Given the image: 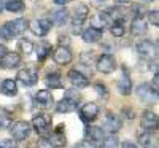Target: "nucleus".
<instances>
[{
    "label": "nucleus",
    "mask_w": 159,
    "mask_h": 148,
    "mask_svg": "<svg viewBox=\"0 0 159 148\" xmlns=\"http://www.w3.org/2000/svg\"><path fill=\"white\" fill-rule=\"evenodd\" d=\"M137 139L140 142V145L143 148H157V137H156V132H151V131H139L137 134Z\"/></svg>",
    "instance_id": "11"
},
{
    "label": "nucleus",
    "mask_w": 159,
    "mask_h": 148,
    "mask_svg": "<svg viewBox=\"0 0 159 148\" xmlns=\"http://www.w3.org/2000/svg\"><path fill=\"white\" fill-rule=\"evenodd\" d=\"M51 27H52V22L49 19H35L29 24V29L38 37L46 35L51 30Z\"/></svg>",
    "instance_id": "12"
},
{
    "label": "nucleus",
    "mask_w": 159,
    "mask_h": 148,
    "mask_svg": "<svg viewBox=\"0 0 159 148\" xmlns=\"http://www.w3.org/2000/svg\"><path fill=\"white\" fill-rule=\"evenodd\" d=\"M130 34L134 37H140L147 34V22L143 18H134L130 22Z\"/></svg>",
    "instance_id": "22"
},
{
    "label": "nucleus",
    "mask_w": 159,
    "mask_h": 148,
    "mask_svg": "<svg viewBox=\"0 0 159 148\" xmlns=\"http://www.w3.org/2000/svg\"><path fill=\"white\" fill-rule=\"evenodd\" d=\"M13 124V116L8 110L0 109V131L3 129H10V126Z\"/></svg>",
    "instance_id": "28"
},
{
    "label": "nucleus",
    "mask_w": 159,
    "mask_h": 148,
    "mask_svg": "<svg viewBox=\"0 0 159 148\" xmlns=\"http://www.w3.org/2000/svg\"><path fill=\"white\" fill-rule=\"evenodd\" d=\"M3 7L11 13H18L24 10V2L22 0H7V3H3Z\"/></svg>",
    "instance_id": "30"
},
{
    "label": "nucleus",
    "mask_w": 159,
    "mask_h": 148,
    "mask_svg": "<svg viewBox=\"0 0 159 148\" xmlns=\"http://www.w3.org/2000/svg\"><path fill=\"white\" fill-rule=\"evenodd\" d=\"M48 142L51 143L52 148H64L67 145V139H65V132H64V124H59L52 132H49V136L46 137Z\"/></svg>",
    "instance_id": "9"
},
{
    "label": "nucleus",
    "mask_w": 159,
    "mask_h": 148,
    "mask_svg": "<svg viewBox=\"0 0 159 148\" xmlns=\"http://www.w3.org/2000/svg\"><path fill=\"white\" fill-rule=\"evenodd\" d=\"M135 94H137L139 100L143 102V104H153L157 99V89H154L153 86H150L147 83L139 85L137 89H135Z\"/></svg>",
    "instance_id": "5"
},
{
    "label": "nucleus",
    "mask_w": 159,
    "mask_h": 148,
    "mask_svg": "<svg viewBox=\"0 0 159 148\" xmlns=\"http://www.w3.org/2000/svg\"><path fill=\"white\" fill-rule=\"evenodd\" d=\"M18 81H19L22 86H25V88L34 86V85L38 81L37 70L34 69V67H25V69L19 70V73H18Z\"/></svg>",
    "instance_id": "8"
},
{
    "label": "nucleus",
    "mask_w": 159,
    "mask_h": 148,
    "mask_svg": "<svg viewBox=\"0 0 159 148\" xmlns=\"http://www.w3.org/2000/svg\"><path fill=\"white\" fill-rule=\"evenodd\" d=\"M110 22H111V19L107 15V11H103V13L99 11V13H96V15L91 18V27L97 29V30H102L103 27H107Z\"/></svg>",
    "instance_id": "14"
},
{
    "label": "nucleus",
    "mask_w": 159,
    "mask_h": 148,
    "mask_svg": "<svg viewBox=\"0 0 159 148\" xmlns=\"http://www.w3.org/2000/svg\"><path fill=\"white\" fill-rule=\"evenodd\" d=\"M18 48H19V51L22 53V54L29 56L30 53L34 51V43L30 42V40H27V38H21L19 43H18Z\"/></svg>",
    "instance_id": "31"
},
{
    "label": "nucleus",
    "mask_w": 159,
    "mask_h": 148,
    "mask_svg": "<svg viewBox=\"0 0 159 148\" xmlns=\"http://www.w3.org/2000/svg\"><path fill=\"white\" fill-rule=\"evenodd\" d=\"M97 116H99V107L94 102H88V104H84L81 109H80V119H81L83 123H86V124L92 123Z\"/></svg>",
    "instance_id": "7"
},
{
    "label": "nucleus",
    "mask_w": 159,
    "mask_h": 148,
    "mask_svg": "<svg viewBox=\"0 0 159 148\" xmlns=\"http://www.w3.org/2000/svg\"><path fill=\"white\" fill-rule=\"evenodd\" d=\"M116 86H118V91L121 92L123 96H129V94L132 92V80H130V76L126 73V69H124L123 75L119 76Z\"/></svg>",
    "instance_id": "19"
},
{
    "label": "nucleus",
    "mask_w": 159,
    "mask_h": 148,
    "mask_svg": "<svg viewBox=\"0 0 159 148\" xmlns=\"http://www.w3.org/2000/svg\"><path fill=\"white\" fill-rule=\"evenodd\" d=\"M67 19H69V11L65 10V8L54 10V11L49 15V21H51V22H56V24H59V25L65 24V22H67Z\"/></svg>",
    "instance_id": "26"
},
{
    "label": "nucleus",
    "mask_w": 159,
    "mask_h": 148,
    "mask_svg": "<svg viewBox=\"0 0 159 148\" xmlns=\"http://www.w3.org/2000/svg\"><path fill=\"white\" fill-rule=\"evenodd\" d=\"M148 18H150V22L154 25V27H157V25H159V13H157V10L150 11L148 13Z\"/></svg>",
    "instance_id": "36"
},
{
    "label": "nucleus",
    "mask_w": 159,
    "mask_h": 148,
    "mask_svg": "<svg viewBox=\"0 0 159 148\" xmlns=\"http://www.w3.org/2000/svg\"><path fill=\"white\" fill-rule=\"evenodd\" d=\"M123 113H124V116H129V119H132L134 118V113H132V109H123Z\"/></svg>",
    "instance_id": "39"
},
{
    "label": "nucleus",
    "mask_w": 159,
    "mask_h": 148,
    "mask_svg": "<svg viewBox=\"0 0 159 148\" xmlns=\"http://www.w3.org/2000/svg\"><path fill=\"white\" fill-rule=\"evenodd\" d=\"M135 49L139 53V56L143 58L145 61H151V59H156V54H157V48L153 42L150 40H140V42L135 45Z\"/></svg>",
    "instance_id": "4"
},
{
    "label": "nucleus",
    "mask_w": 159,
    "mask_h": 148,
    "mask_svg": "<svg viewBox=\"0 0 159 148\" xmlns=\"http://www.w3.org/2000/svg\"><path fill=\"white\" fill-rule=\"evenodd\" d=\"M73 16H75V22L83 24V21L89 16V8L84 3H76L73 8Z\"/></svg>",
    "instance_id": "24"
},
{
    "label": "nucleus",
    "mask_w": 159,
    "mask_h": 148,
    "mask_svg": "<svg viewBox=\"0 0 159 148\" xmlns=\"http://www.w3.org/2000/svg\"><path fill=\"white\" fill-rule=\"evenodd\" d=\"M142 127L145 131H157V115L151 110H145L142 115Z\"/></svg>",
    "instance_id": "13"
},
{
    "label": "nucleus",
    "mask_w": 159,
    "mask_h": 148,
    "mask_svg": "<svg viewBox=\"0 0 159 148\" xmlns=\"http://www.w3.org/2000/svg\"><path fill=\"white\" fill-rule=\"evenodd\" d=\"M7 53H8V51H7V46H5V45H0V58H3Z\"/></svg>",
    "instance_id": "41"
},
{
    "label": "nucleus",
    "mask_w": 159,
    "mask_h": 148,
    "mask_svg": "<svg viewBox=\"0 0 159 148\" xmlns=\"http://www.w3.org/2000/svg\"><path fill=\"white\" fill-rule=\"evenodd\" d=\"M37 148H52V146H51V143L48 142L46 137H42L38 140V143H37Z\"/></svg>",
    "instance_id": "38"
},
{
    "label": "nucleus",
    "mask_w": 159,
    "mask_h": 148,
    "mask_svg": "<svg viewBox=\"0 0 159 148\" xmlns=\"http://www.w3.org/2000/svg\"><path fill=\"white\" fill-rule=\"evenodd\" d=\"M45 85L49 88H62V81H61V75L57 72H52L45 78Z\"/></svg>",
    "instance_id": "29"
},
{
    "label": "nucleus",
    "mask_w": 159,
    "mask_h": 148,
    "mask_svg": "<svg viewBox=\"0 0 159 148\" xmlns=\"http://www.w3.org/2000/svg\"><path fill=\"white\" fill-rule=\"evenodd\" d=\"M121 129V119H119L113 112H107L103 116V123H102V131L108 132L110 136H115V134Z\"/></svg>",
    "instance_id": "6"
},
{
    "label": "nucleus",
    "mask_w": 159,
    "mask_h": 148,
    "mask_svg": "<svg viewBox=\"0 0 159 148\" xmlns=\"http://www.w3.org/2000/svg\"><path fill=\"white\" fill-rule=\"evenodd\" d=\"M78 104H80V100L64 97L61 102H57L56 112H57V113H70V112H75V110L78 109Z\"/></svg>",
    "instance_id": "18"
},
{
    "label": "nucleus",
    "mask_w": 159,
    "mask_h": 148,
    "mask_svg": "<svg viewBox=\"0 0 159 148\" xmlns=\"http://www.w3.org/2000/svg\"><path fill=\"white\" fill-rule=\"evenodd\" d=\"M30 127L35 129V132L38 134V136L46 137V136H49V132H51V118L48 115H37L32 119Z\"/></svg>",
    "instance_id": "3"
},
{
    "label": "nucleus",
    "mask_w": 159,
    "mask_h": 148,
    "mask_svg": "<svg viewBox=\"0 0 159 148\" xmlns=\"http://www.w3.org/2000/svg\"><path fill=\"white\" fill-rule=\"evenodd\" d=\"M52 2H54L56 5H62V7H64V5H67L70 0H52Z\"/></svg>",
    "instance_id": "42"
},
{
    "label": "nucleus",
    "mask_w": 159,
    "mask_h": 148,
    "mask_svg": "<svg viewBox=\"0 0 159 148\" xmlns=\"http://www.w3.org/2000/svg\"><path fill=\"white\" fill-rule=\"evenodd\" d=\"M52 58H54L56 64H59V65H67V64L72 61V51H70L67 46H59V48H56Z\"/></svg>",
    "instance_id": "16"
},
{
    "label": "nucleus",
    "mask_w": 159,
    "mask_h": 148,
    "mask_svg": "<svg viewBox=\"0 0 159 148\" xmlns=\"http://www.w3.org/2000/svg\"><path fill=\"white\" fill-rule=\"evenodd\" d=\"M94 88H96V91H97V94H99V96H102L103 99H107V97H108V89H107V86H105V85H102V83H97Z\"/></svg>",
    "instance_id": "34"
},
{
    "label": "nucleus",
    "mask_w": 159,
    "mask_h": 148,
    "mask_svg": "<svg viewBox=\"0 0 159 148\" xmlns=\"http://www.w3.org/2000/svg\"><path fill=\"white\" fill-rule=\"evenodd\" d=\"M27 29H29V21L25 18H18L15 21H8L3 25H0V38L13 40V38L22 35Z\"/></svg>",
    "instance_id": "1"
},
{
    "label": "nucleus",
    "mask_w": 159,
    "mask_h": 148,
    "mask_svg": "<svg viewBox=\"0 0 159 148\" xmlns=\"http://www.w3.org/2000/svg\"><path fill=\"white\" fill-rule=\"evenodd\" d=\"M19 64H21V56L18 53H7L2 58V61H0V65L3 69H16Z\"/></svg>",
    "instance_id": "20"
},
{
    "label": "nucleus",
    "mask_w": 159,
    "mask_h": 148,
    "mask_svg": "<svg viewBox=\"0 0 159 148\" xmlns=\"http://www.w3.org/2000/svg\"><path fill=\"white\" fill-rule=\"evenodd\" d=\"M35 104L43 107V109H49L52 105V96L48 89H42L35 94Z\"/></svg>",
    "instance_id": "21"
},
{
    "label": "nucleus",
    "mask_w": 159,
    "mask_h": 148,
    "mask_svg": "<svg viewBox=\"0 0 159 148\" xmlns=\"http://www.w3.org/2000/svg\"><path fill=\"white\" fill-rule=\"evenodd\" d=\"M110 32L115 37H123L126 29H124V21H113V24L110 25Z\"/></svg>",
    "instance_id": "32"
},
{
    "label": "nucleus",
    "mask_w": 159,
    "mask_h": 148,
    "mask_svg": "<svg viewBox=\"0 0 159 148\" xmlns=\"http://www.w3.org/2000/svg\"><path fill=\"white\" fill-rule=\"evenodd\" d=\"M121 148H137V145L132 143V142H123L121 143Z\"/></svg>",
    "instance_id": "40"
},
{
    "label": "nucleus",
    "mask_w": 159,
    "mask_h": 148,
    "mask_svg": "<svg viewBox=\"0 0 159 148\" xmlns=\"http://www.w3.org/2000/svg\"><path fill=\"white\" fill-rule=\"evenodd\" d=\"M100 148H119V140L116 136H108V137H103Z\"/></svg>",
    "instance_id": "33"
},
{
    "label": "nucleus",
    "mask_w": 159,
    "mask_h": 148,
    "mask_svg": "<svg viewBox=\"0 0 159 148\" xmlns=\"http://www.w3.org/2000/svg\"><path fill=\"white\" fill-rule=\"evenodd\" d=\"M69 80H70V83L75 88H86V86H89V78L84 73L78 72L76 69L69 72Z\"/></svg>",
    "instance_id": "15"
},
{
    "label": "nucleus",
    "mask_w": 159,
    "mask_h": 148,
    "mask_svg": "<svg viewBox=\"0 0 159 148\" xmlns=\"http://www.w3.org/2000/svg\"><path fill=\"white\" fill-rule=\"evenodd\" d=\"M2 11H3V0H0V15H2Z\"/></svg>",
    "instance_id": "43"
},
{
    "label": "nucleus",
    "mask_w": 159,
    "mask_h": 148,
    "mask_svg": "<svg viewBox=\"0 0 159 148\" xmlns=\"http://www.w3.org/2000/svg\"><path fill=\"white\" fill-rule=\"evenodd\" d=\"M49 54H51V43L49 42H42L38 45V49H37V59H38V62H43Z\"/></svg>",
    "instance_id": "27"
},
{
    "label": "nucleus",
    "mask_w": 159,
    "mask_h": 148,
    "mask_svg": "<svg viewBox=\"0 0 159 148\" xmlns=\"http://www.w3.org/2000/svg\"><path fill=\"white\" fill-rule=\"evenodd\" d=\"M84 137L86 140H91V142H99V140H103L105 137V132L102 131V127L99 126H91V124H86L84 127Z\"/></svg>",
    "instance_id": "17"
},
{
    "label": "nucleus",
    "mask_w": 159,
    "mask_h": 148,
    "mask_svg": "<svg viewBox=\"0 0 159 148\" xmlns=\"http://www.w3.org/2000/svg\"><path fill=\"white\" fill-rule=\"evenodd\" d=\"M0 92L3 96H8V97H13L18 94V86H16V81L15 80H3L2 85H0Z\"/></svg>",
    "instance_id": "23"
},
{
    "label": "nucleus",
    "mask_w": 159,
    "mask_h": 148,
    "mask_svg": "<svg viewBox=\"0 0 159 148\" xmlns=\"http://www.w3.org/2000/svg\"><path fill=\"white\" fill-rule=\"evenodd\" d=\"M115 2H116V3H127L129 0H115Z\"/></svg>",
    "instance_id": "44"
},
{
    "label": "nucleus",
    "mask_w": 159,
    "mask_h": 148,
    "mask_svg": "<svg viewBox=\"0 0 159 148\" xmlns=\"http://www.w3.org/2000/svg\"><path fill=\"white\" fill-rule=\"evenodd\" d=\"M0 148H18V143L13 139H3L0 140Z\"/></svg>",
    "instance_id": "35"
},
{
    "label": "nucleus",
    "mask_w": 159,
    "mask_h": 148,
    "mask_svg": "<svg viewBox=\"0 0 159 148\" xmlns=\"http://www.w3.org/2000/svg\"><path fill=\"white\" fill-rule=\"evenodd\" d=\"M30 123L27 121H16L10 126V134L15 142H19V140H25L29 136H30Z\"/></svg>",
    "instance_id": "2"
},
{
    "label": "nucleus",
    "mask_w": 159,
    "mask_h": 148,
    "mask_svg": "<svg viewBox=\"0 0 159 148\" xmlns=\"http://www.w3.org/2000/svg\"><path fill=\"white\" fill-rule=\"evenodd\" d=\"M96 67H97V70L102 72V73H111L115 69H116V61L111 54H102L97 62H96Z\"/></svg>",
    "instance_id": "10"
},
{
    "label": "nucleus",
    "mask_w": 159,
    "mask_h": 148,
    "mask_svg": "<svg viewBox=\"0 0 159 148\" xmlns=\"http://www.w3.org/2000/svg\"><path fill=\"white\" fill-rule=\"evenodd\" d=\"M147 2H150V0H147Z\"/></svg>",
    "instance_id": "45"
},
{
    "label": "nucleus",
    "mask_w": 159,
    "mask_h": 148,
    "mask_svg": "<svg viewBox=\"0 0 159 148\" xmlns=\"http://www.w3.org/2000/svg\"><path fill=\"white\" fill-rule=\"evenodd\" d=\"M81 37H83V40H84L86 43H97V42H100V38H102V30L89 27V29H84L83 30Z\"/></svg>",
    "instance_id": "25"
},
{
    "label": "nucleus",
    "mask_w": 159,
    "mask_h": 148,
    "mask_svg": "<svg viewBox=\"0 0 159 148\" xmlns=\"http://www.w3.org/2000/svg\"><path fill=\"white\" fill-rule=\"evenodd\" d=\"M73 148H97V145L94 142H91V140H81V142H78Z\"/></svg>",
    "instance_id": "37"
}]
</instances>
